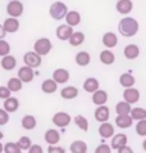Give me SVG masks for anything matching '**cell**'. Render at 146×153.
I'll return each mask as SVG.
<instances>
[{
    "label": "cell",
    "instance_id": "obj_1",
    "mask_svg": "<svg viewBox=\"0 0 146 153\" xmlns=\"http://www.w3.org/2000/svg\"><path fill=\"white\" fill-rule=\"evenodd\" d=\"M140 25L132 17H123L118 23V31L124 37H132L139 32Z\"/></svg>",
    "mask_w": 146,
    "mask_h": 153
},
{
    "label": "cell",
    "instance_id": "obj_2",
    "mask_svg": "<svg viewBox=\"0 0 146 153\" xmlns=\"http://www.w3.org/2000/svg\"><path fill=\"white\" fill-rule=\"evenodd\" d=\"M68 13V7L66 3L63 1H55L50 5V9H49V14L53 19L55 21H62L64 19V17Z\"/></svg>",
    "mask_w": 146,
    "mask_h": 153
},
{
    "label": "cell",
    "instance_id": "obj_3",
    "mask_svg": "<svg viewBox=\"0 0 146 153\" xmlns=\"http://www.w3.org/2000/svg\"><path fill=\"white\" fill-rule=\"evenodd\" d=\"M51 48H53V44H51L50 39H48V37H41V39L36 40L35 44H33V52L38 54L40 57L48 56Z\"/></svg>",
    "mask_w": 146,
    "mask_h": 153
},
{
    "label": "cell",
    "instance_id": "obj_4",
    "mask_svg": "<svg viewBox=\"0 0 146 153\" xmlns=\"http://www.w3.org/2000/svg\"><path fill=\"white\" fill-rule=\"evenodd\" d=\"M23 10H24V7L19 0H12L7 5V13L9 17H12V18H18V17H21L23 14Z\"/></svg>",
    "mask_w": 146,
    "mask_h": 153
},
{
    "label": "cell",
    "instance_id": "obj_5",
    "mask_svg": "<svg viewBox=\"0 0 146 153\" xmlns=\"http://www.w3.org/2000/svg\"><path fill=\"white\" fill-rule=\"evenodd\" d=\"M23 62H24V66H27V67H29V68L33 70V68H37V67L41 66L42 59L38 54H36L32 50V52H27L23 56Z\"/></svg>",
    "mask_w": 146,
    "mask_h": 153
},
{
    "label": "cell",
    "instance_id": "obj_6",
    "mask_svg": "<svg viewBox=\"0 0 146 153\" xmlns=\"http://www.w3.org/2000/svg\"><path fill=\"white\" fill-rule=\"evenodd\" d=\"M72 117L67 112H57L53 116V124L58 127H67L71 124Z\"/></svg>",
    "mask_w": 146,
    "mask_h": 153
},
{
    "label": "cell",
    "instance_id": "obj_7",
    "mask_svg": "<svg viewBox=\"0 0 146 153\" xmlns=\"http://www.w3.org/2000/svg\"><path fill=\"white\" fill-rule=\"evenodd\" d=\"M140 97H141V94L136 88H127V89H124V91H123V99H124V102H127L128 104L137 103V102L140 100Z\"/></svg>",
    "mask_w": 146,
    "mask_h": 153
},
{
    "label": "cell",
    "instance_id": "obj_8",
    "mask_svg": "<svg viewBox=\"0 0 146 153\" xmlns=\"http://www.w3.org/2000/svg\"><path fill=\"white\" fill-rule=\"evenodd\" d=\"M110 139H111V143H110V148H111V149H119L121 147L127 146V142H128L127 135L123 134V133L114 134Z\"/></svg>",
    "mask_w": 146,
    "mask_h": 153
},
{
    "label": "cell",
    "instance_id": "obj_9",
    "mask_svg": "<svg viewBox=\"0 0 146 153\" xmlns=\"http://www.w3.org/2000/svg\"><path fill=\"white\" fill-rule=\"evenodd\" d=\"M71 75H69V71L66 70V68H57L54 72H53V79L55 82L58 85L59 84H66L68 82V80H69Z\"/></svg>",
    "mask_w": 146,
    "mask_h": 153
},
{
    "label": "cell",
    "instance_id": "obj_10",
    "mask_svg": "<svg viewBox=\"0 0 146 153\" xmlns=\"http://www.w3.org/2000/svg\"><path fill=\"white\" fill-rule=\"evenodd\" d=\"M1 26L4 28V31H5V33H14L19 30V21H18V18L8 17Z\"/></svg>",
    "mask_w": 146,
    "mask_h": 153
},
{
    "label": "cell",
    "instance_id": "obj_11",
    "mask_svg": "<svg viewBox=\"0 0 146 153\" xmlns=\"http://www.w3.org/2000/svg\"><path fill=\"white\" fill-rule=\"evenodd\" d=\"M17 77H18L23 84L31 82L33 80V77H35V75H33V70L29 68V67H27V66L21 67V68L18 70V76H17Z\"/></svg>",
    "mask_w": 146,
    "mask_h": 153
},
{
    "label": "cell",
    "instance_id": "obj_12",
    "mask_svg": "<svg viewBox=\"0 0 146 153\" xmlns=\"http://www.w3.org/2000/svg\"><path fill=\"white\" fill-rule=\"evenodd\" d=\"M117 12L118 13H121L123 16H127L130 14L132 9H133V3H132V0H117Z\"/></svg>",
    "mask_w": 146,
    "mask_h": 153
},
{
    "label": "cell",
    "instance_id": "obj_13",
    "mask_svg": "<svg viewBox=\"0 0 146 153\" xmlns=\"http://www.w3.org/2000/svg\"><path fill=\"white\" fill-rule=\"evenodd\" d=\"M110 117V109L106 107V105H99V107L95 109V120L99 121L100 124L102 122H106Z\"/></svg>",
    "mask_w": 146,
    "mask_h": 153
},
{
    "label": "cell",
    "instance_id": "obj_14",
    "mask_svg": "<svg viewBox=\"0 0 146 153\" xmlns=\"http://www.w3.org/2000/svg\"><path fill=\"white\" fill-rule=\"evenodd\" d=\"M114 133H115L114 126L108 121L102 122V124H100V126H99V135L104 139H110L114 135Z\"/></svg>",
    "mask_w": 146,
    "mask_h": 153
},
{
    "label": "cell",
    "instance_id": "obj_15",
    "mask_svg": "<svg viewBox=\"0 0 146 153\" xmlns=\"http://www.w3.org/2000/svg\"><path fill=\"white\" fill-rule=\"evenodd\" d=\"M72 32H73V27L68 26V25H60V26L57 27V32L55 33H57V37L59 40L68 41V39H69L72 35Z\"/></svg>",
    "mask_w": 146,
    "mask_h": 153
},
{
    "label": "cell",
    "instance_id": "obj_16",
    "mask_svg": "<svg viewBox=\"0 0 146 153\" xmlns=\"http://www.w3.org/2000/svg\"><path fill=\"white\" fill-rule=\"evenodd\" d=\"M44 139L49 146H57L59 143V140H60V134H59V131L55 130V129H49V130H46Z\"/></svg>",
    "mask_w": 146,
    "mask_h": 153
},
{
    "label": "cell",
    "instance_id": "obj_17",
    "mask_svg": "<svg viewBox=\"0 0 146 153\" xmlns=\"http://www.w3.org/2000/svg\"><path fill=\"white\" fill-rule=\"evenodd\" d=\"M108 102V93L101 89H97L96 91L92 93V103L95 105H104Z\"/></svg>",
    "mask_w": 146,
    "mask_h": 153
},
{
    "label": "cell",
    "instance_id": "obj_18",
    "mask_svg": "<svg viewBox=\"0 0 146 153\" xmlns=\"http://www.w3.org/2000/svg\"><path fill=\"white\" fill-rule=\"evenodd\" d=\"M102 44H104L105 48H108V49H111V48H114V46H117L118 44V36L115 35L114 32H105L104 35H102Z\"/></svg>",
    "mask_w": 146,
    "mask_h": 153
},
{
    "label": "cell",
    "instance_id": "obj_19",
    "mask_svg": "<svg viewBox=\"0 0 146 153\" xmlns=\"http://www.w3.org/2000/svg\"><path fill=\"white\" fill-rule=\"evenodd\" d=\"M64 19H66L68 26H71V27L78 26L81 23V14L77 10H68V13L64 17Z\"/></svg>",
    "mask_w": 146,
    "mask_h": 153
},
{
    "label": "cell",
    "instance_id": "obj_20",
    "mask_svg": "<svg viewBox=\"0 0 146 153\" xmlns=\"http://www.w3.org/2000/svg\"><path fill=\"white\" fill-rule=\"evenodd\" d=\"M19 108V100L14 97H9L4 100V111H7L8 113H13V112H17Z\"/></svg>",
    "mask_w": 146,
    "mask_h": 153
},
{
    "label": "cell",
    "instance_id": "obj_21",
    "mask_svg": "<svg viewBox=\"0 0 146 153\" xmlns=\"http://www.w3.org/2000/svg\"><path fill=\"white\" fill-rule=\"evenodd\" d=\"M123 53H124V57H126L127 59L133 61V59H136L137 57L140 56V48L136 44H130V45H127L126 48H124Z\"/></svg>",
    "mask_w": 146,
    "mask_h": 153
},
{
    "label": "cell",
    "instance_id": "obj_22",
    "mask_svg": "<svg viewBox=\"0 0 146 153\" xmlns=\"http://www.w3.org/2000/svg\"><path fill=\"white\" fill-rule=\"evenodd\" d=\"M133 124V120L131 118L130 114H123V116H117L115 117V125L119 129H128Z\"/></svg>",
    "mask_w": 146,
    "mask_h": 153
},
{
    "label": "cell",
    "instance_id": "obj_23",
    "mask_svg": "<svg viewBox=\"0 0 146 153\" xmlns=\"http://www.w3.org/2000/svg\"><path fill=\"white\" fill-rule=\"evenodd\" d=\"M100 62L105 66H110L115 62V54L110 49H104L100 53Z\"/></svg>",
    "mask_w": 146,
    "mask_h": 153
},
{
    "label": "cell",
    "instance_id": "obj_24",
    "mask_svg": "<svg viewBox=\"0 0 146 153\" xmlns=\"http://www.w3.org/2000/svg\"><path fill=\"white\" fill-rule=\"evenodd\" d=\"M0 66H1V68L5 70V71H12V70H14V67L17 66V59H15V57L8 54V56L3 57L1 62H0Z\"/></svg>",
    "mask_w": 146,
    "mask_h": 153
},
{
    "label": "cell",
    "instance_id": "obj_25",
    "mask_svg": "<svg viewBox=\"0 0 146 153\" xmlns=\"http://www.w3.org/2000/svg\"><path fill=\"white\" fill-rule=\"evenodd\" d=\"M99 88H100V82H99L95 77H87L85 80V82H83L85 91L90 93V94H92L94 91H96Z\"/></svg>",
    "mask_w": 146,
    "mask_h": 153
},
{
    "label": "cell",
    "instance_id": "obj_26",
    "mask_svg": "<svg viewBox=\"0 0 146 153\" xmlns=\"http://www.w3.org/2000/svg\"><path fill=\"white\" fill-rule=\"evenodd\" d=\"M74 61L80 67H86V66L90 65V62H91V56H90L87 52L82 50V52H78L76 54Z\"/></svg>",
    "mask_w": 146,
    "mask_h": 153
},
{
    "label": "cell",
    "instance_id": "obj_27",
    "mask_svg": "<svg viewBox=\"0 0 146 153\" xmlns=\"http://www.w3.org/2000/svg\"><path fill=\"white\" fill-rule=\"evenodd\" d=\"M78 95V89L76 86H66L60 90V97L63 99H67V100H71V99H74Z\"/></svg>",
    "mask_w": 146,
    "mask_h": 153
},
{
    "label": "cell",
    "instance_id": "obj_28",
    "mask_svg": "<svg viewBox=\"0 0 146 153\" xmlns=\"http://www.w3.org/2000/svg\"><path fill=\"white\" fill-rule=\"evenodd\" d=\"M58 89V84L54 81L53 79H48L44 80L41 84V90L45 93V94H53V93L57 91Z\"/></svg>",
    "mask_w": 146,
    "mask_h": 153
},
{
    "label": "cell",
    "instance_id": "obj_29",
    "mask_svg": "<svg viewBox=\"0 0 146 153\" xmlns=\"http://www.w3.org/2000/svg\"><path fill=\"white\" fill-rule=\"evenodd\" d=\"M36 117L32 116V114H26V116H23L22 121H21V125H22V127L24 130H33L36 127Z\"/></svg>",
    "mask_w": 146,
    "mask_h": 153
},
{
    "label": "cell",
    "instance_id": "obj_30",
    "mask_svg": "<svg viewBox=\"0 0 146 153\" xmlns=\"http://www.w3.org/2000/svg\"><path fill=\"white\" fill-rule=\"evenodd\" d=\"M69 149L72 153H87V144L83 140H74L71 143Z\"/></svg>",
    "mask_w": 146,
    "mask_h": 153
},
{
    "label": "cell",
    "instance_id": "obj_31",
    "mask_svg": "<svg viewBox=\"0 0 146 153\" xmlns=\"http://www.w3.org/2000/svg\"><path fill=\"white\" fill-rule=\"evenodd\" d=\"M68 41H69V44L72 46H80V45H82L83 41H85V33L81 32V31H76V32L73 31L71 37L68 39Z\"/></svg>",
    "mask_w": 146,
    "mask_h": 153
},
{
    "label": "cell",
    "instance_id": "obj_32",
    "mask_svg": "<svg viewBox=\"0 0 146 153\" xmlns=\"http://www.w3.org/2000/svg\"><path fill=\"white\" fill-rule=\"evenodd\" d=\"M135 82H136V79L131 74H122L121 77H119V84L126 89L127 88H133Z\"/></svg>",
    "mask_w": 146,
    "mask_h": 153
},
{
    "label": "cell",
    "instance_id": "obj_33",
    "mask_svg": "<svg viewBox=\"0 0 146 153\" xmlns=\"http://www.w3.org/2000/svg\"><path fill=\"white\" fill-rule=\"evenodd\" d=\"M130 116L133 121H140V120H145L146 118V109L142 107H136V108H131Z\"/></svg>",
    "mask_w": 146,
    "mask_h": 153
},
{
    "label": "cell",
    "instance_id": "obj_34",
    "mask_svg": "<svg viewBox=\"0 0 146 153\" xmlns=\"http://www.w3.org/2000/svg\"><path fill=\"white\" fill-rule=\"evenodd\" d=\"M23 86V82L21 81L18 77H12L8 80V84H7V88L10 90V93H17L19 91Z\"/></svg>",
    "mask_w": 146,
    "mask_h": 153
},
{
    "label": "cell",
    "instance_id": "obj_35",
    "mask_svg": "<svg viewBox=\"0 0 146 153\" xmlns=\"http://www.w3.org/2000/svg\"><path fill=\"white\" fill-rule=\"evenodd\" d=\"M131 104H128L127 102H118L117 105H115V112H117V116H123V114H130L131 112Z\"/></svg>",
    "mask_w": 146,
    "mask_h": 153
},
{
    "label": "cell",
    "instance_id": "obj_36",
    "mask_svg": "<svg viewBox=\"0 0 146 153\" xmlns=\"http://www.w3.org/2000/svg\"><path fill=\"white\" fill-rule=\"evenodd\" d=\"M74 124L82 131L88 130V121H87V118L82 116V114H77V116H74Z\"/></svg>",
    "mask_w": 146,
    "mask_h": 153
},
{
    "label": "cell",
    "instance_id": "obj_37",
    "mask_svg": "<svg viewBox=\"0 0 146 153\" xmlns=\"http://www.w3.org/2000/svg\"><path fill=\"white\" fill-rule=\"evenodd\" d=\"M3 152L4 153H22V149L17 146V143L9 142L3 147Z\"/></svg>",
    "mask_w": 146,
    "mask_h": 153
},
{
    "label": "cell",
    "instance_id": "obj_38",
    "mask_svg": "<svg viewBox=\"0 0 146 153\" xmlns=\"http://www.w3.org/2000/svg\"><path fill=\"white\" fill-rule=\"evenodd\" d=\"M17 146H18L22 151H28V148L32 146V142L28 137H21L19 140L17 142Z\"/></svg>",
    "mask_w": 146,
    "mask_h": 153
},
{
    "label": "cell",
    "instance_id": "obj_39",
    "mask_svg": "<svg viewBox=\"0 0 146 153\" xmlns=\"http://www.w3.org/2000/svg\"><path fill=\"white\" fill-rule=\"evenodd\" d=\"M136 133H137V135H140V137H146V118L145 120L137 121Z\"/></svg>",
    "mask_w": 146,
    "mask_h": 153
},
{
    "label": "cell",
    "instance_id": "obj_40",
    "mask_svg": "<svg viewBox=\"0 0 146 153\" xmlns=\"http://www.w3.org/2000/svg\"><path fill=\"white\" fill-rule=\"evenodd\" d=\"M10 53V45L9 42L5 41L4 39L0 40V57H5Z\"/></svg>",
    "mask_w": 146,
    "mask_h": 153
},
{
    "label": "cell",
    "instance_id": "obj_41",
    "mask_svg": "<svg viewBox=\"0 0 146 153\" xmlns=\"http://www.w3.org/2000/svg\"><path fill=\"white\" fill-rule=\"evenodd\" d=\"M9 122V113L0 108V126H4Z\"/></svg>",
    "mask_w": 146,
    "mask_h": 153
},
{
    "label": "cell",
    "instance_id": "obj_42",
    "mask_svg": "<svg viewBox=\"0 0 146 153\" xmlns=\"http://www.w3.org/2000/svg\"><path fill=\"white\" fill-rule=\"evenodd\" d=\"M95 153H111V148L108 144H100L96 147Z\"/></svg>",
    "mask_w": 146,
    "mask_h": 153
},
{
    "label": "cell",
    "instance_id": "obj_43",
    "mask_svg": "<svg viewBox=\"0 0 146 153\" xmlns=\"http://www.w3.org/2000/svg\"><path fill=\"white\" fill-rule=\"evenodd\" d=\"M10 94H12V93H10V90L7 86H0V99L5 100L7 98L10 97Z\"/></svg>",
    "mask_w": 146,
    "mask_h": 153
},
{
    "label": "cell",
    "instance_id": "obj_44",
    "mask_svg": "<svg viewBox=\"0 0 146 153\" xmlns=\"http://www.w3.org/2000/svg\"><path fill=\"white\" fill-rule=\"evenodd\" d=\"M48 153H66V149L59 146H49L48 147Z\"/></svg>",
    "mask_w": 146,
    "mask_h": 153
},
{
    "label": "cell",
    "instance_id": "obj_45",
    "mask_svg": "<svg viewBox=\"0 0 146 153\" xmlns=\"http://www.w3.org/2000/svg\"><path fill=\"white\" fill-rule=\"evenodd\" d=\"M28 153H44V151H42V147L40 144H32L28 148Z\"/></svg>",
    "mask_w": 146,
    "mask_h": 153
},
{
    "label": "cell",
    "instance_id": "obj_46",
    "mask_svg": "<svg viewBox=\"0 0 146 153\" xmlns=\"http://www.w3.org/2000/svg\"><path fill=\"white\" fill-rule=\"evenodd\" d=\"M117 151H118V153H133V149H132L131 147H128V146H123Z\"/></svg>",
    "mask_w": 146,
    "mask_h": 153
},
{
    "label": "cell",
    "instance_id": "obj_47",
    "mask_svg": "<svg viewBox=\"0 0 146 153\" xmlns=\"http://www.w3.org/2000/svg\"><path fill=\"white\" fill-rule=\"evenodd\" d=\"M5 36H7V33H5V31H4V28H3V26H1V23H0V40L4 39Z\"/></svg>",
    "mask_w": 146,
    "mask_h": 153
},
{
    "label": "cell",
    "instance_id": "obj_48",
    "mask_svg": "<svg viewBox=\"0 0 146 153\" xmlns=\"http://www.w3.org/2000/svg\"><path fill=\"white\" fill-rule=\"evenodd\" d=\"M4 138V134H3V131H0V140H1Z\"/></svg>",
    "mask_w": 146,
    "mask_h": 153
},
{
    "label": "cell",
    "instance_id": "obj_49",
    "mask_svg": "<svg viewBox=\"0 0 146 153\" xmlns=\"http://www.w3.org/2000/svg\"><path fill=\"white\" fill-rule=\"evenodd\" d=\"M0 153H3V144L0 143Z\"/></svg>",
    "mask_w": 146,
    "mask_h": 153
}]
</instances>
